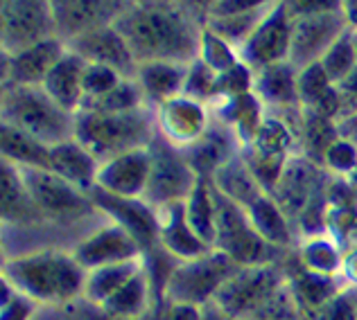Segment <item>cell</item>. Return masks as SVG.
<instances>
[{"label": "cell", "mask_w": 357, "mask_h": 320, "mask_svg": "<svg viewBox=\"0 0 357 320\" xmlns=\"http://www.w3.org/2000/svg\"><path fill=\"white\" fill-rule=\"evenodd\" d=\"M134 59L195 63L202 52L204 25L176 0H131L114 23Z\"/></svg>", "instance_id": "obj_1"}, {"label": "cell", "mask_w": 357, "mask_h": 320, "mask_svg": "<svg viewBox=\"0 0 357 320\" xmlns=\"http://www.w3.org/2000/svg\"><path fill=\"white\" fill-rule=\"evenodd\" d=\"M5 285L34 305L68 307L84 296L86 271L68 250H39L23 257L3 259L0 271Z\"/></svg>", "instance_id": "obj_2"}, {"label": "cell", "mask_w": 357, "mask_h": 320, "mask_svg": "<svg viewBox=\"0 0 357 320\" xmlns=\"http://www.w3.org/2000/svg\"><path fill=\"white\" fill-rule=\"evenodd\" d=\"M156 136V111L152 106L118 113L79 111L75 115V140L100 165L134 149L149 147Z\"/></svg>", "instance_id": "obj_3"}, {"label": "cell", "mask_w": 357, "mask_h": 320, "mask_svg": "<svg viewBox=\"0 0 357 320\" xmlns=\"http://www.w3.org/2000/svg\"><path fill=\"white\" fill-rule=\"evenodd\" d=\"M0 120L45 147L75 138V113L61 109L43 86H5L0 93Z\"/></svg>", "instance_id": "obj_4"}, {"label": "cell", "mask_w": 357, "mask_h": 320, "mask_svg": "<svg viewBox=\"0 0 357 320\" xmlns=\"http://www.w3.org/2000/svg\"><path fill=\"white\" fill-rule=\"evenodd\" d=\"M211 181V178H208ZM211 192L215 201V250L224 253L238 266H258V264H276L287 253L274 248L260 237L253 228L247 210L229 199L222 190L211 181Z\"/></svg>", "instance_id": "obj_5"}, {"label": "cell", "mask_w": 357, "mask_h": 320, "mask_svg": "<svg viewBox=\"0 0 357 320\" xmlns=\"http://www.w3.org/2000/svg\"><path fill=\"white\" fill-rule=\"evenodd\" d=\"M285 287L280 262L258 266H238L213 298V307L227 320H247L265 307Z\"/></svg>", "instance_id": "obj_6"}, {"label": "cell", "mask_w": 357, "mask_h": 320, "mask_svg": "<svg viewBox=\"0 0 357 320\" xmlns=\"http://www.w3.org/2000/svg\"><path fill=\"white\" fill-rule=\"evenodd\" d=\"M236 269V262L215 248L202 257L176 262L170 278H167L163 303L199 309L211 305L215 294Z\"/></svg>", "instance_id": "obj_7"}, {"label": "cell", "mask_w": 357, "mask_h": 320, "mask_svg": "<svg viewBox=\"0 0 357 320\" xmlns=\"http://www.w3.org/2000/svg\"><path fill=\"white\" fill-rule=\"evenodd\" d=\"M149 156H152V165H149L143 201H147L152 208L181 203L199 185L202 178L188 163L183 149L170 145L161 136H156L154 143L149 145Z\"/></svg>", "instance_id": "obj_8"}, {"label": "cell", "mask_w": 357, "mask_h": 320, "mask_svg": "<svg viewBox=\"0 0 357 320\" xmlns=\"http://www.w3.org/2000/svg\"><path fill=\"white\" fill-rule=\"evenodd\" d=\"M18 174H21L27 194L32 196L34 205L43 212L45 219L79 221L100 214L89 192L70 185L50 169L18 167Z\"/></svg>", "instance_id": "obj_9"}, {"label": "cell", "mask_w": 357, "mask_h": 320, "mask_svg": "<svg viewBox=\"0 0 357 320\" xmlns=\"http://www.w3.org/2000/svg\"><path fill=\"white\" fill-rule=\"evenodd\" d=\"M57 36L50 0H0V48L18 54Z\"/></svg>", "instance_id": "obj_10"}, {"label": "cell", "mask_w": 357, "mask_h": 320, "mask_svg": "<svg viewBox=\"0 0 357 320\" xmlns=\"http://www.w3.org/2000/svg\"><path fill=\"white\" fill-rule=\"evenodd\" d=\"M328 181H331V172L314 165L312 160L303 158L301 154H294L287 160L283 174H280L278 183L271 190V196L280 205V210L285 212L289 223L294 225V230L301 216L310 208V203L326 190Z\"/></svg>", "instance_id": "obj_11"}, {"label": "cell", "mask_w": 357, "mask_h": 320, "mask_svg": "<svg viewBox=\"0 0 357 320\" xmlns=\"http://www.w3.org/2000/svg\"><path fill=\"white\" fill-rule=\"evenodd\" d=\"M349 27L351 25L346 21L344 12L296 18L292 27V45H289L287 63L296 72L305 70L312 63H319Z\"/></svg>", "instance_id": "obj_12"}, {"label": "cell", "mask_w": 357, "mask_h": 320, "mask_svg": "<svg viewBox=\"0 0 357 320\" xmlns=\"http://www.w3.org/2000/svg\"><path fill=\"white\" fill-rule=\"evenodd\" d=\"M292 16L285 12L283 3H276L256 27V32L249 36V41L238 50L240 61L251 72L287 61L289 45H292Z\"/></svg>", "instance_id": "obj_13"}, {"label": "cell", "mask_w": 357, "mask_h": 320, "mask_svg": "<svg viewBox=\"0 0 357 320\" xmlns=\"http://www.w3.org/2000/svg\"><path fill=\"white\" fill-rule=\"evenodd\" d=\"M131 0H50L54 32L68 43L77 36L111 27Z\"/></svg>", "instance_id": "obj_14"}, {"label": "cell", "mask_w": 357, "mask_h": 320, "mask_svg": "<svg viewBox=\"0 0 357 320\" xmlns=\"http://www.w3.org/2000/svg\"><path fill=\"white\" fill-rule=\"evenodd\" d=\"M70 255L89 273L102 266L136 259L140 255H145V250L136 241L134 234H129L122 225L114 223L107 216V221L100 223L91 234H86V237L70 250Z\"/></svg>", "instance_id": "obj_15"}, {"label": "cell", "mask_w": 357, "mask_h": 320, "mask_svg": "<svg viewBox=\"0 0 357 320\" xmlns=\"http://www.w3.org/2000/svg\"><path fill=\"white\" fill-rule=\"evenodd\" d=\"M98 210L109 216L111 221L122 225L129 234H134L143 250L158 248V216L143 199H129V196H116L102 187H93L89 192Z\"/></svg>", "instance_id": "obj_16"}, {"label": "cell", "mask_w": 357, "mask_h": 320, "mask_svg": "<svg viewBox=\"0 0 357 320\" xmlns=\"http://www.w3.org/2000/svg\"><path fill=\"white\" fill-rule=\"evenodd\" d=\"M154 111L158 136L178 149H188L195 145L206 134L213 120L208 104L188 95H178Z\"/></svg>", "instance_id": "obj_17"}, {"label": "cell", "mask_w": 357, "mask_h": 320, "mask_svg": "<svg viewBox=\"0 0 357 320\" xmlns=\"http://www.w3.org/2000/svg\"><path fill=\"white\" fill-rule=\"evenodd\" d=\"M66 48L82 56L86 63L107 65V68L116 70L122 79H136L138 61L131 54L125 39L116 32V27H102V30L89 32L84 36H77L66 43Z\"/></svg>", "instance_id": "obj_18"}, {"label": "cell", "mask_w": 357, "mask_h": 320, "mask_svg": "<svg viewBox=\"0 0 357 320\" xmlns=\"http://www.w3.org/2000/svg\"><path fill=\"white\" fill-rule=\"evenodd\" d=\"M66 43L59 36L45 39L18 54H3V88L5 86H41L48 72L59 63Z\"/></svg>", "instance_id": "obj_19"}, {"label": "cell", "mask_w": 357, "mask_h": 320, "mask_svg": "<svg viewBox=\"0 0 357 320\" xmlns=\"http://www.w3.org/2000/svg\"><path fill=\"white\" fill-rule=\"evenodd\" d=\"M149 165H152L149 147L116 156L100 165L96 187H102L116 196L143 199L149 178Z\"/></svg>", "instance_id": "obj_20"}, {"label": "cell", "mask_w": 357, "mask_h": 320, "mask_svg": "<svg viewBox=\"0 0 357 320\" xmlns=\"http://www.w3.org/2000/svg\"><path fill=\"white\" fill-rule=\"evenodd\" d=\"M183 154L199 178H213L220 167L242 154V143L227 122L213 118L206 134L195 145L183 149Z\"/></svg>", "instance_id": "obj_21"}, {"label": "cell", "mask_w": 357, "mask_h": 320, "mask_svg": "<svg viewBox=\"0 0 357 320\" xmlns=\"http://www.w3.org/2000/svg\"><path fill=\"white\" fill-rule=\"evenodd\" d=\"M183 203H170L163 208H156L158 216V246L176 262L202 257L213 248L197 234L185 219Z\"/></svg>", "instance_id": "obj_22"}, {"label": "cell", "mask_w": 357, "mask_h": 320, "mask_svg": "<svg viewBox=\"0 0 357 320\" xmlns=\"http://www.w3.org/2000/svg\"><path fill=\"white\" fill-rule=\"evenodd\" d=\"M192 63H174V61H149L140 63L136 72V81L143 93L147 106L158 109L165 102L183 95L188 72Z\"/></svg>", "instance_id": "obj_23"}, {"label": "cell", "mask_w": 357, "mask_h": 320, "mask_svg": "<svg viewBox=\"0 0 357 320\" xmlns=\"http://www.w3.org/2000/svg\"><path fill=\"white\" fill-rule=\"evenodd\" d=\"M296 77L298 72L287 61L253 72V93L262 102L265 111H287L301 106Z\"/></svg>", "instance_id": "obj_24"}, {"label": "cell", "mask_w": 357, "mask_h": 320, "mask_svg": "<svg viewBox=\"0 0 357 320\" xmlns=\"http://www.w3.org/2000/svg\"><path fill=\"white\" fill-rule=\"evenodd\" d=\"M84 70L86 61L66 48L59 63L43 79V90L66 111L77 115L84 102Z\"/></svg>", "instance_id": "obj_25"}, {"label": "cell", "mask_w": 357, "mask_h": 320, "mask_svg": "<svg viewBox=\"0 0 357 320\" xmlns=\"http://www.w3.org/2000/svg\"><path fill=\"white\" fill-rule=\"evenodd\" d=\"M98 169L100 163L75 138L57 147H50V172L84 192H91L96 187Z\"/></svg>", "instance_id": "obj_26"}, {"label": "cell", "mask_w": 357, "mask_h": 320, "mask_svg": "<svg viewBox=\"0 0 357 320\" xmlns=\"http://www.w3.org/2000/svg\"><path fill=\"white\" fill-rule=\"evenodd\" d=\"M340 143L337 134V122L331 118H324L319 113L303 109V125H301V145L298 154L312 160L314 165L326 169V158L331 149Z\"/></svg>", "instance_id": "obj_27"}, {"label": "cell", "mask_w": 357, "mask_h": 320, "mask_svg": "<svg viewBox=\"0 0 357 320\" xmlns=\"http://www.w3.org/2000/svg\"><path fill=\"white\" fill-rule=\"evenodd\" d=\"M0 154L18 167L50 169V147L7 125H0Z\"/></svg>", "instance_id": "obj_28"}, {"label": "cell", "mask_w": 357, "mask_h": 320, "mask_svg": "<svg viewBox=\"0 0 357 320\" xmlns=\"http://www.w3.org/2000/svg\"><path fill=\"white\" fill-rule=\"evenodd\" d=\"M183 208H185V219L190 223V228L199 234L211 248H215V234H218V230H215V201H213L208 178H202L199 185L195 187V192L185 199Z\"/></svg>", "instance_id": "obj_29"}, {"label": "cell", "mask_w": 357, "mask_h": 320, "mask_svg": "<svg viewBox=\"0 0 357 320\" xmlns=\"http://www.w3.org/2000/svg\"><path fill=\"white\" fill-rule=\"evenodd\" d=\"M274 7V5H271ZM271 7L258 9V12H247V14H233V16H222V18H206V30L213 32L218 39L229 43L233 50H240L244 43L249 41V36L256 32V27L262 23V18L267 16Z\"/></svg>", "instance_id": "obj_30"}, {"label": "cell", "mask_w": 357, "mask_h": 320, "mask_svg": "<svg viewBox=\"0 0 357 320\" xmlns=\"http://www.w3.org/2000/svg\"><path fill=\"white\" fill-rule=\"evenodd\" d=\"M138 106H147L143 99V93L136 79H122L116 88H111L107 95L84 104L82 111H102V113H118V111H131Z\"/></svg>", "instance_id": "obj_31"}, {"label": "cell", "mask_w": 357, "mask_h": 320, "mask_svg": "<svg viewBox=\"0 0 357 320\" xmlns=\"http://www.w3.org/2000/svg\"><path fill=\"white\" fill-rule=\"evenodd\" d=\"M319 63H321V68L326 70V74L331 77L333 83H340L344 77H349V74L357 68V52L353 45L351 27L335 41V45L324 54V59Z\"/></svg>", "instance_id": "obj_32"}, {"label": "cell", "mask_w": 357, "mask_h": 320, "mask_svg": "<svg viewBox=\"0 0 357 320\" xmlns=\"http://www.w3.org/2000/svg\"><path fill=\"white\" fill-rule=\"evenodd\" d=\"M122 81V77L116 72L107 68V65H98V63H86V70H84V104L98 99L102 95H107L111 88H116ZM82 111V109H79Z\"/></svg>", "instance_id": "obj_33"}, {"label": "cell", "mask_w": 357, "mask_h": 320, "mask_svg": "<svg viewBox=\"0 0 357 320\" xmlns=\"http://www.w3.org/2000/svg\"><path fill=\"white\" fill-rule=\"evenodd\" d=\"M280 3H283L285 12L292 16V21L301 16L342 12V0H280Z\"/></svg>", "instance_id": "obj_34"}, {"label": "cell", "mask_w": 357, "mask_h": 320, "mask_svg": "<svg viewBox=\"0 0 357 320\" xmlns=\"http://www.w3.org/2000/svg\"><path fill=\"white\" fill-rule=\"evenodd\" d=\"M280 3V0H218L213 5L208 18H222V16H233V14H247V12H258Z\"/></svg>", "instance_id": "obj_35"}, {"label": "cell", "mask_w": 357, "mask_h": 320, "mask_svg": "<svg viewBox=\"0 0 357 320\" xmlns=\"http://www.w3.org/2000/svg\"><path fill=\"white\" fill-rule=\"evenodd\" d=\"M335 88L340 97V120L357 113V68L340 83H335Z\"/></svg>", "instance_id": "obj_36"}, {"label": "cell", "mask_w": 357, "mask_h": 320, "mask_svg": "<svg viewBox=\"0 0 357 320\" xmlns=\"http://www.w3.org/2000/svg\"><path fill=\"white\" fill-rule=\"evenodd\" d=\"M176 3L181 5L188 14H192L202 25H206V18H208L211 9L218 0H176Z\"/></svg>", "instance_id": "obj_37"}, {"label": "cell", "mask_w": 357, "mask_h": 320, "mask_svg": "<svg viewBox=\"0 0 357 320\" xmlns=\"http://www.w3.org/2000/svg\"><path fill=\"white\" fill-rule=\"evenodd\" d=\"M30 320H73L68 307L59 305H39L34 309V314Z\"/></svg>", "instance_id": "obj_38"}, {"label": "cell", "mask_w": 357, "mask_h": 320, "mask_svg": "<svg viewBox=\"0 0 357 320\" xmlns=\"http://www.w3.org/2000/svg\"><path fill=\"white\" fill-rule=\"evenodd\" d=\"M337 134H340V138L346 140V143L357 147V113H353L349 118L337 120Z\"/></svg>", "instance_id": "obj_39"}, {"label": "cell", "mask_w": 357, "mask_h": 320, "mask_svg": "<svg viewBox=\"0 0 357 320\" xmlns=\"http://www.w3.org/2000/svg\"><path fill=\"white\" fill-rule=\"evenodd\" d=\"M342 12L351 27H357V0H342Z\"/></svg>", "instance_id": "obj_40"}]
</instances>
